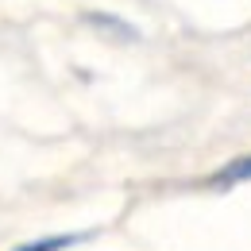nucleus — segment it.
Returning <instances> with one entry per match:
<instances>
[{
	"label": "nucleus",
	"mask_w": 251,
	"mask_h": 251,
	"mask_svg": "<svg viewBox=\"0 0 251 251\" xmlns=\"http://www.w3.org/2000/svg\"><path fill=\"white\" fill-rule=\"evenodd\" d=\"M209 182H213V186H240V182H251V155L232 158L228 166H220Z\"/></svg>",
	"instance_id": "nucleus-1"
},
{
	"label": "nucleus",
	"mask_w": 251,
	"mask_h": 251,
	"mask_svg": "<svg viewBox=\"0 0 251 251\" xmlns=\"http://www.w3.org/2000/svg\"><path fill=\"white\" fill-rule=\"evenodd\" d=\"M77 240H85V236H74V232H66V236H43V240H31V244L12 248V251H66V248H74Z\"/></svg>",
	"instance_id": "nucleus-3"
},
{
	"label": "nucleus",
	"mask_w": 251,
	"mask_h": 251,
	"mask_svg": "<svg viewBox=\"0 0 251 251\" xmlns=\"http://www.w3.org/2000/svg\"><path fill=\"white\" fill-rule=\"evenodd\" d=\"M85 24H89V27H100V31H112V35H120L124 43L139 39V31H135V27H127L124 20H116V16H100V12H89V16H85Z\"/></svg>",
	"instance_id": "nucleus-2"
}]
</instances>
